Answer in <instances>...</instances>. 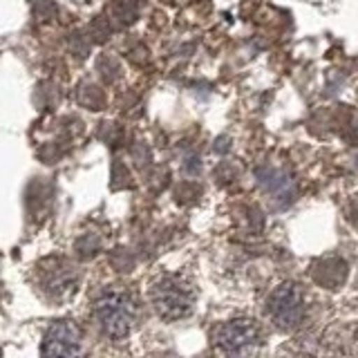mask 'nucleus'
Wrapping results in <instances>:
<instances>
[{
  "label": "nucleus",
  "instance_id": "f03ea898",
  "mask_svg": "<svg viewBox=\"0 0 358 358\" xmlns=\"http://www.w3.org/2000/svg\"><path fill=\"white\" fill-rule=\"evenodd\" d=\"M150 300L164 320H182L195 307V289L182 275H162L150 289Z\"/></svg>",
  "mask_w": 358,
  "mask_h": 358
},
{
  "label": "nucleus",
  "instance_id": "f257e3e1",
  "mask_svg": "<svg viewBox=\"0 0 358 358\" xmlns=\"http://www.w3.org/2000/svg\"><path fill=\"white\" fill-rule=\"evenodd\" d=\"M94 318L112 341H123L137 322V302L123 289H108L94 302Z\"/></svg>",
  "mask_w": 358,
  "mask_h": 358
},
{
  "label": "nucleus",
  "instance_id": "7ed1b4c3",
  "mask_svg": "<svg viewBox=\"0 0 358 358\" xmlns=\"http://www.w3.org/2000/svg\"><path fill=\"white\" fill-rule=\"evenodd\" d=\"M266 316L278 329H296L307 316V300L300 285L285 282L271 291L266 300Z\"/></svg>",
  "mask_w": 358,
  "mask_h": 358
},
{
  "label": "nucleus",
  "instance_id": "39448f33",
  "mask_svg": "<svg viewBox=\"0 0 358 358\" xmlns=\"http://www.w3.org/2000/svg\"><path fill=\"white\" fill-rule=\"evenodd\" d=\"M38 285L54 300L74 294L76 287L74 266H70L63 260H48L38 264Z\"/></svg>",
  "mask_w": 358,
  "mask_h": 358
},
{
  "label": "nucleus",
  "instance_id": "423d86ee",
  "mask_svg": "<svg viewBox=\"0 0 358 358\" xmlns=\"http://www.w3.org/2000/svg\"><path fill=\"white\" fill-rule=\"evenodd\" d=\"M81 352V329L72 320H59L43 338L45 356H74Z\"/></svg>",
  "mask_w": 358,
  "mask_h": 358
},
{
  "label": "nucleus",
  "instance_id": "20e7f679",
  "mask_svg": "<svg viewBox=\"0 0 358 358\" xmlns=\"http://www.w3.org/2000/svg\"><path fill=\"white\" fill-rule=\"evenodd\" d=\"M262 345V329L251 318H233L215 329V347L224 354H253Z\"/></svg>",
  "mask_w": 358,
  "mask_h": 358
}]
</instances>
